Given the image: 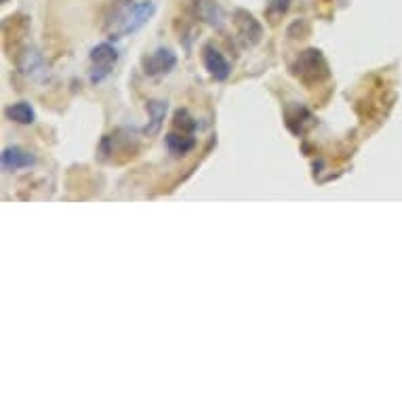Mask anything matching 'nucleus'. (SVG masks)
<instances>
[{
    "instance_id": "f257e3e1",
    "label": "nucleus",
    "mask_w": 402,
    "mask_h": 402,
    "mask_svg": "<svg viewBox=\"0 0 402 402\" xmlns=\"http://www.w3.org/2000/svg\"><path fill=\"white\" fill-rule=\"evenodd\" d=\"M293 74L305 82V84H318L324 78H329V66L318 49H307L303 51L293 64Z\"/></svg>"
},
{
    "instance_id": "f03ea898",
    "label": "nucleus",
    "mask_w": 402,
    "mask_h": 402,
    "mask_svg": "<svg viewBox=\"0 0 402 402\" xmlns=\"http://www.w3.org/2000/svg\"><path fill=\"white\" fill-rule=\"evenodd\" d=\"M91 61H93V70H91V82H102L114 68L118 61V51L110 43H102L97 47H93L91 51Z\"/></svg>"
},
{
    "instance_id": "7ed1b4c3",
    "label": "nucleus",
    "mask_w": 402,
    "mask_h": 402,
    "mask_svg": "<svg viewBox=\"0 0 402 402\" xmlns=\"http://www.w3.org/2000/svg\"><path fill=\"white\" fill-rule=\"evenodd\" d=\"M19 70L34 82H49L51 80V70L47 66V61L43 59V55L36 49H29L19 57Z\"/></svg>"
},
{
    "instance_id": "20e7f679",
    "label": "nucleus",
    "mask_w": 402,
    "mask_h": 402,
    "mask_svg": "<svg viewBox=\"0 0 402 402\" xmlns=\"http://www.w3.org/2000/svg\"><path fill=\"white\" fill-rule=\"evenodd\" d=\"M234 23H236V29H238V36L242 38V43L246 47H255L261 36H263V27L261 23L244 9H236L234 11Z\"/></svg>"
},
{
    "instance_id": "39448f33",
    "label": "nucleus",
    "mask_w": 402,
    "mask_h": 402,
    "mask_svg": "<svg viewBox=\"0 0 402 402\" xmlns=\"http://www.w3.org/2000/svg\"><path fill=\"white\" fill-rule=\"evenodd\" d=\"M156 13V5L152 0H141V3H133V7L129 9V15L125 19V25H122V36L135 34L139 29L154 17Z\"/></svg>"
},
{
    "instance_id": "423d86ee",
    "label": "nucleus",
    "mask_w": 402,
    "mask_h": 402,
    "mask_svg": "<svg viewBox=\"0 0 402 402\" xmlns=\"http://www.w3.org/2000/svg\"><path fill=\"white\" fill-rule=\"evenodd\" d=\"M177 64V57L171 49H156L152 55L143 57V72L147 76H158V74H169Z\"/></svg>"
},
{
    "instance_id": "0eeeda50",
    "label": "nucleus",
    "mask_w": 402,
    "mask_h": 402,
    "mask_svg": "<svg viewBox=\"0 0 402 402\" xmlns=\"http://www.w3.org/2000/svg\"><path fill=\"white\" fill-rule=\"evenodd\" d=\"M204 68L209 70V74L215 78V80H226L230 76V64L226 61V57L215 49L213 45H206L204 47Z\"/></svg>"
},
{
    "instance_id": "6e6552de",
    "label": "nucleus",
    "mask_w": 402,
    "mask_h": 402,
    "mask_svg": "<svg viewBox=\"0 0 402 402\" xmlns=\"http://www.w3.org/2000/svg\"><path fill=\"white\" fill-rule=\"evenodd\" d=\"M36 165V156L32 152H25L21 147H5L3 152V167L5 171H19V169H29Z\"/></svg>"
},
{
    "instance_id": "1a4fd4ad",
    "label": "nucleus",
    "mask_w": 402,
    "mask_h": 402,
    "mask_svg": "<svg viewBox=\"0 0 402 402\" xmlns=\"http://www.w3.org/2000/svg\"><path fill=\"white\" fill-rule=\"evenodd\" d=\"M196 145V139L190 135V133H169L167 135V147L171 150V154L175 156H183V154L192 152Z\"/></svg>"
},
{
    "instance_id": "9d476101",
    "label": "nucleus",
    "mask_w": 402,
    "mask_h": 402,
    "mask_svg": "<svg viewBox=\"0 0 402 402\" xmlns=\"http://www.w3.org/2000/svg\"><path fill=\"white\" fill-rule=\"evenodd\" d=\"M147 112H150V125L145 127V135H156L163 127V120L167 116V102H150L147 104Z\"/></svg>"
},
{
    "instance_id": "9b49d317",
    "label": "nucleus",
    "mask_w": 402,
    "mask_h": 402,
    "mask_svg": "<svg viewBox=\"0 0 402 402\" xmlns=\"http://www.w3.org/2000/svg\"><path fill=\"white\" fill-rule=\"evenodd\" d=\"M7 118L17 122V125H32V122L36 120V112L34 108L25 104V102H19V104H13L5 110Z\"/></svg>"
},
{
    "instance_id": "f8f14e48",
    "label": "nucleus",
    "mask_w": 402,
    "mask_h": 402,
    "mask_svg": "<svg viewBox=\"0 0 402 402\" xmlns=\"http://www.w3.org/2000/svg\"><path fill=\"white\" fill-rule=\"evenodd\" d=\"M200 15L211 23V25H222V19H224V13L220 9V5L215 3V0H206V3H202V11Z\"/></svg>"
},
{
    "instance_id": "ddd939ff",
    "label": "nucleus",
    "mask_w": 402,
    "mask_h": 402,
    "mask_svg": "<svg viewBox=\"0 0 402 402\" xmlns=\"http://www.w3.org/2000/svg\"><path fill=\"white\" fill-rule=\"evenodd\" d=\"M291 7V0H268V9H265V15L272 19V21H278V17H283Z\"/></svg>"
},
{
    "instance_id": "4468645a",
    "label": "nucleus",
    "mask_w": 402,
    "mask_h": 402,
    "mask_svg": "<svg viewBox=\"0 0 402 402\" xmlns=\"http://www.w3.org/2000/svg\"><path fill=\"white\" fill-rule=\"evenodd\" d=\"M175 127L181 129L183 133H192L196 129V122L194 118L188 114V110H177L175 112Z\"/></svg>"
},
{
    "instance_id": "2eb2a0df",
    "label": "nucleus",
    "mask_w": 402,
    "mask_h": 402,
    "mask_svg": "<svg viewBox=\"0 0 402 402\" xmlns=\"http://www.w3.org/2000/svg\"><path fill=\"white\" fill-rule=\"evenodd\" d=\"M3 3H7V0H3Z\"/></svg>"
}]
</instances>
